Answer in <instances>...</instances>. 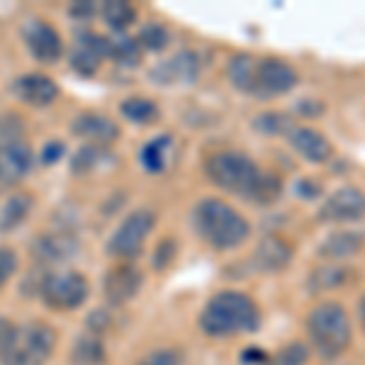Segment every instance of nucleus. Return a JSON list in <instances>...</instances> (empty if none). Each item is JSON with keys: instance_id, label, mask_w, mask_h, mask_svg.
Wrapping results in <instances>:
<instances>
[{"instance_id": "nucleus-5", "label": "nucleus", "mask_w": 365, "mask_h": 365, "mask_svg": "<svg viewBox=\"0 0 365 365\" xmlns=\"http://www.w3.org/2000/svg\"><path fill=\"white\" fill-rule=\"evenodd\" d=\"M56 344V334L49 324L34 322L17 334L15 344L3 353V365H44Z\"/></svg>"}, {"instance_id": "nucleus-1", "label": "nucleus", "mask_w": 365, "mask_h": 365, "mask_svg": "<svg viewBox=\"0 0 365 365\" xmlns=\"http://www.w3.org/2000/svg\"><path fill=\"white\" fill-rule=\"evenodd\" d=\"M261 314L251 297L244 292L225 290L207 302L200 314V327L210 336H237V334L256 331Z\"/></svg>"}, {"instance_id": "nucleus-27", "label": "nucleus", "mask_w": 365, "mask_h": 365, "mask_svg": "<svg viewBox=\"0 0 365 365\" xmlns=\"http://www.w3.org/2000/svg\"><path fill=\"white\" fill-rule=\"evenodd\" d=\"M170 146L168 137H161L156 141H151L149 146H144V151H141V163H144L146 170H151V173H156V170L163 168V163H166V149Z\"/></svg>"}, {"instance_id": "nucleus-32", "label": "nucleus", "mask_w": 365, "mask_h": 365, "mask_svg": "<svg viewBox=\"0 0 365 365\" xmlns=\"http://www.w3.org/2000/svg\"><path fill=\"white\" fill-rule=\"evenodd\" d=\"M139 44L146 46V49H151V51H161L168 46V32L161 25H149V27L141 29Z\"/></svg>"}, {"instance_id": "nucleus-24", "label": "nucleus", "mask_w": 365, "mask_h": 365, "mask_svg": "<svg viewBox=\"0 0 365 365\" xmlns=\"http://www.w3.org/2000/svg\"><path fill=\"white\" fill-rule=\"evenodd\" d=\"M122 115H125L129 122L149 125V122H154L158 117V110H156V105L146 98H129L122 103Z\"/></svg>"}, {"instance_id": "nucleus-17", "label": "nucleus", "mask_w": 365, "mask_h": 365, "mask_svg": "<svg viewBox=\"0 0 365 365\" xmlns=\"http://www.w3.org/2000/svg\"><path fill=\"white\" fill-rule=\"evenodd\" d=\"M27 44H29L32 56L42 63H54L56 58L61 56V49H63L58 32L54 27L44 25V22H39V25H34L32 29H29Z\"/></svg>"}, {"instance_id": "nucleus-11", "label": "nucleus", "mask_w": 365, "mask_h": 365, "mask_svg": "<svg viewBox=\"0 0 365 365\" xmlns=\"http://www.w3.org/2000/svg\"><path fill=\"white\" fill-rule=\"evenodd\" d=\"M141 287V273L129 263L115 266L105 275V297L113 304H127L129 299L137 297Z\"/></svg>"}, {"instance_id": "nucleus-15", "label": "nucleus", "mask_w": 365, "mask_h": 365, "mask_svg": "<svg viewBox=\"0 0 365 365\" xmlns=\"http://www.w3.org/2000/svg\"><path fill=\"white\" fill-rule=\"evenodd\" d=\"M71 129H73V134H78V137L96 141L98 146H105L120 137V129H117L115 122L108 120L105 115H96V113H86V115L76 117Z\"/></svg>"}, {"instance_id": "nucleus-25", "label": "nucleus", "mask_w": 365, "mask_h": 365, "mask_svg": "<svg viewBox=\"0 0 365 365\" xmlns=\"http://www.w3.org/2000/svg\"><path fill=\"white\" fill-rule=\"evenodd\" d=\"M134 8L125 0H110V3H105L103 8V17L105 22H108L113 29H125L134 22Z\"/></svg>"}, {"instance_id": "nucleus-23", "label": "nucleus", "mask_w": 365, "mask_h": 365, "mask_svg": "<svg viewBox=\"0 0 365 365\" xmlns=\"http://www.w3.org/2000/svg\"><path fill=\"white\" fill-rule=\"evenodd\" d=\"M349 280V270L331 263V266H322L312 273L309 278V287L314 292H324V290H331V287H339L341 282Z\"/></svg>"}, {"instance_id": "nucleus-3", "label": "nucleus", "mask_w": 365, "mask_h": 365, "mask_svg": "<svg viewBox=\"0 0 365 365\" xmlns=\"http://www.w3.org/2000/svg\"><path fill=\"white\" fill-rule=\"evenodd\" d=\"M351 319L339 302H322L307 317V336L322 358H339L351 346Z\"/></svg>"}, {"instance_id": "nucleus-9", "label": "nucleus", "mask_w": 365, "mask_h": 365, "mask_svg": "<svg viewBox=\"0 0 365 365\" xmlns=\"http://www.w3.org/2000/svg\"><path fill=\"white\" fill-rule=\"evenodd\" d=\"M365 212V197L358 187H339L319 210V222H356Z\"/></svg>"}, {"instance_id": "nucleus-28", "label": "nucleus", "mask_w": 365, "mask_h": 365, "mask_svg": "<svg viewBox=\"0 0 365 365\" xmlns=\"http://www.w3.org/2000/svg\"><path fill=\"white\" fill-rule=\"evenodd\" d=\"M105 161H113V154L105 151L103 146H88V149L78 151L73 161V170H81V173H88V170H96L100 168V163Z\"/></svg>"}, {"instance_id": "nucleus-14", "label": "nucleus", "mask_w": 365, "mask_h": 365, "mask_svg": "<svg viewBox=\"0 0 365 365\" xmlns=\"http://www.w3.org/2000/svg\"><path fill=\"white\" fill-rule=\"evenodd\" d=\"M253 261H256V268L263 270V273H280V270H285L290 266L292 249H290V244L282 241L280 237H266L256 246Z\"/></svg>"}, {"instance_id": "nucleus-13", "label": "nucleus", "mask_w": 365, "mask_h": 365, "mask_svg": "<svg viewBox=\"0 0 365 365\" xmlns=\"http://www.w3.org/2000/svg\"><path fill=\"white\" fill-rule=\"evenodd\" d=\"M29 166H32V151H29L25 141L0 151V192L17 185V182L25 178Z\"/></svg>"}, {"instance_id": "nucleus-26", "label": "nucleus", "mask_w": 365, "mask_h": 365, "mask_svg": "<svg viewBox=\"0 0 365 365\" xmlns=\"http://www.w3.org/2000/svg\"><path fill=\"white\" fill-rule=\"evenodd\" d=\"M22 134H25V125L17 115H0V151L10 149V146L22 144Z\"/></svg>"}, {"instance_id": "nucleus-22", "label": "nucleus", "mask_w": 365, "mask_h": 365, "mask_svg": "<svg viewBox=\"0 0 365 365\" xmlns=\"http://www.w3.org/2000/svg\"><path fill=\"white\" fill-rule=\"evenodd\" d=\"M253 68H256V58L241 54L229 61V78L232 83L244 93H253Z\"/></svg>"}, {"instance_id": "nucleus-20", "label": "nucleus", "mask_w": 365, "mask_h": 365, "mask_svg": "<svg viewBox=\"0 0 365 365\" xmlns=\"http://www.w3.org/2000/svg\"><path fill=\"white\" fill-rule=\"evenodd\" d=\"M71 363L73 365H103L105 363V346L96 334H83L76 339L71 349Z\"/></svg>"}, {"instance_id": "nucleus-21", "label": "nucleus", "mask_w": 365, "mask_h": 365, "mask_svg": "<svg viewBox=\"0 0 365 365\" xmlns=\"http://www.w3.org/2000/svg\"><path fill=\"white\" fill-rule=\"evenodd\" d=\"M32 210V197L29 195H15L10 197L8 202L0 207V229L8 232V229H15L17 225L25 222V217Z\"/></svg>"}, {"instance_id": "nucleus-36", "label": "nucleus", "mask_w": 365, "mask_h": 365, "mask_svg": "<svg viewBox=\"0 0 365 365\" xmlns=\"http://www.w3.org/2000/svg\"><path fill=\"white\" fill-rule=\"evenodd\" d=\"M297 192L304 200H314L322 192V185H319V182H314V180H309V178L307 180H299L297 182Z\"/></svg>"}, {"instance_id": "nucleus-8", "label": "nucleus", "mask_w": 365, "mask_h": 365, "mask_svg": "<svg viewBox=\"0 0 365 365\" xmlns=\"http://www.w3.org/2000/svg\"><path fill=\"white\" fill-rule=\"evenodd\" d=\"M297 86V73L280 58H256L253 68V93L258 98L282 96Z\"/></svg>"}, {"instance_id": "nucleus-6", "label": "nucleus", "mask_w": 365, "mask_h": 365, "mask_svg": "<svg viewBox=\"0 0 365 365\" xmlns=\"http://www.w3.org/2000/svg\"><path fill=\"white\" fill-rule=\"evenodd\" d=\"M154 229V212L149 210H137L127 217L120 225V229L113 234L108 244L110 256L115 258H134L139 256V251L144 249L146 237Z\"/></svg>"}, {"instance_id": "nucleus-12", "label": "nucleus", "mask_w": 365, "mask_h": 365, "mask_svg": "<svg viewBox=\"0 0 365 365\" xmlns=\"http://www.w3.org/2000/svg\"><path fill=\"white\" fill-rule=\"evenodd\" d=\"M197 71H200L197 56L192 51H180V54H175L173 58H168V61H163L161 66L151 71V78L163 86L192 83L197 78Z\"/></svg>"}, {"instance_id": "nucleus-10", "label": "nucleus", "mask_w": 365, "mask_h": 365, "mask_svg": "<svg viewBox=\"0 0 365 365\" xmlns=\"http://www.w3.org/2000/svg\"><path fill=\"white\" fill-rule=\"evenodd\" d=\"M290 146L297 151L304 161L309 163H324L331 158V144L327 141L322 132L312 127H292L290 132L285 134Z\"/></svg>"}, {"instance_id": "nucleus-38", "label": "nucleus", "mask_w": 365, "mask_h": 365, "mask_svg": "<svg viewBox=\"0 0 365 365\" xmlns=\"http://www.w3.org/2000/svg\"><path fill=\"white\" fill-rule=\"evenodd\" d=\"M61 154H63V146H61V144H56V141H54V144H49V146H46V149H44L42 158H44L46 163H54L56 158L61 156Z\"/></svg>"}, {"instance_id": "nucleus-16", "label": "nucleus", "mask_w": 365, "mask_h": 365, "mask_svg": "<svg viewBox=\"0 0 365 365\" xmlns=\"http://www.w3.org/2000/svg\"><path fill=\"white\" fill-rule=\"evenodd\" d=\"M78 251V244L66 234H44L32 244V253L42 263H66Z\"/></svg>"}, {"instance_id": "nucleus-31", "label": "nucleus", "mask_w": 365, "mask_h": 365, "mask_svg": "<svg viewBox=\"0 0 365 365\" xmlns=\"http://www.w3.org/2000/svg\"><path fill=\"white\" fill-rule=\"evenodd\" d=\"M110 51H113V56L117 58L120 63H125V66H134V63H139V42L137 39H117L115 44H110Z\"/></svg>"}, {"instance_id": "nucleus-34", "label": "nucleus", "mask_w": 365, "mask_h": 365, "mask_svg": "<svg viewBox=\"0 0 365 365\" xmlns=\"http://www.w3.org/2000/svg\"><path fill=\"white\" fill-rule=\"evenodd\" d=\"M139 365H180V353L170 351V349L154 351V353H149Z\"/></svg>"}, {"instance_id": "nucleus-35", "label": "nucleus", "mask_w": 365, "mask_h": 365, "mask_svg": "<svg viewBox=\"0 0 365 365\" xmlns=\"http://www.w3.org/2000/svg\"><path fill=\"white\" fill-rule=\"evenodd\" d=\"M17 334H20V329H17L10 319H3V317H0V356L15 344Z\"/></svg>"}, {"instance_id": "nucleus-2", "label": "nucleus", "mask_w": 365, "mask_h": 365, "mask_svg": "<svg viewBox=\"0 0 365 365\" xmlns=\"http://www.w3.org/2000/svg\"><path fill=\"white\" fill-rule=\"evenodd\" d=\"M197 234L202 237L212 249H237L249 237V222L239 215L234 207L215 197H207L197 205L192 212Z\"/></svg>"}, {"instance_id": "nucleus-19", "label": "nucleus", "mask_w": 365, "mask_h": 365, "mask_svg": "<svg viewBox=\"0 0 365 365\" xmlns=\"http://www.w3.org/2000/svg\"><path fill=\"white\" fill-rule=\"evenodd\" d=\"M17 93L25 100L27 105H34V108H44V105H51L56 100L58 88L49 76L42 73H29L25 78H20L17 83Z\"/></svg>"}, {"instance_id": "nucleus-39", "label": "nucleus", "mask_w": 365, "mask_h": 365, "mask_svg": "<svg viewBox=\"0 0 365 365\" xmlns=\"http://www.w3.org/2000/svg\"><path fill=\"white\" fill-rule=\"evenodd\" d=\"M361 322H363V329H365V295L361 299Z\"/></svg>"}, {"instance_id": "nucleus-37", "label": "nucleus", "mask_w": 365, "mask_h": 365, "mask_svg": "<svg viewBox=\"0 0 365 365\" xmlns=\"http://www.w3.org/2000/svg\"><path fill=\"white\" fill-rule=\"evenodd\" d=\"M93 13H96V5L93 3H78V5H73V8H71V15L73 17H91Z\"/></svg>"}, {"instance_id": "nucleus-4", "label": "nucleus", "mask_w": 365, "mask_h": 365, "mask_svg": "<svg viewBox=\"0 0 365 365\" xmlns=\"http://www.w3.org/2000/svg\"><path fill=\"white\" fill-rule=\"evenodd\" d=\"M205 170L215 185H220L227 192H237L244 200H253V192L263 175V170L239 151H220V154L210 156Z\"/></svg>"}, {"instance_id": "nucleus-33", "label": "nucleus", "mask_w": 365, "mask_h": 365, "mask_svg": "<svg viewBox=\"0 0 365 365\" xmlns=\"http://www.w3.org/2000/svg\"><path fill=\"white\" fill-rule=\"evenodd\" d=\"M15 268H17L15 251L13 249H0V287H3L10 278H13Z\"/></svg>"}, {"instance_id": "nucleus-29", "label": "nucleus", "mask_w": 365, "mask_h": 365, "mask_svg": "<svg viewBox=\"0 0 365 365\" xmlns=\"http://www.w3.org/2000/svg\"><path fill=\"white\" fill-rule=\"evenodd\" d=\"M253 127L266 134H287L295 125H292V120H287V117L280 113H266L253 120Z\"/></svg>"}, {"instance_id": "nucleus-18", "label": "nucleus", "mask_w": 365, "mask_h": 365, "mask_svg": "<svg viewBox=\"0 0 365 365\" xmlns=\"http://www.w3.org/2000/svg\"><path fill=\"white\" fill-rule=\"evenodd\" d=\"M365 237L361 232H336L329 234L327 239L322 241L319 246V256L327 258V261L336 263V261H346V258H353L358 251L363 249Z\"/></svg>"}, {"instance_id": "nucleus-30", "label": "nucleus", "mask_w": 365, "mask_h": 365, "mask_svg": "<svg viewBox=\"0 0 365 365\" xmlns=\"http://www.w3.org/2000/svg\"><path fill=\"white\" fill-rule=\"evenodd\" d=\"M309 361V349L304 344H290L273 356V365H304Z\"/></svg>"}, {"instance_id": "nucleus-7", "label": "nucleus", "mask_w": 365, "mask_h": 365, "mask_svg": "<svg viewBox=\"0 0 365 365\" xmlns=\"http://www.w3.org/2000/svg\"><path fill=\"white\" fill-rule=\"evenodd\" d=\"M88 297V280L81 273H51L42 282V299L51 309H76Z\"/></svg>"}]
</instances>
